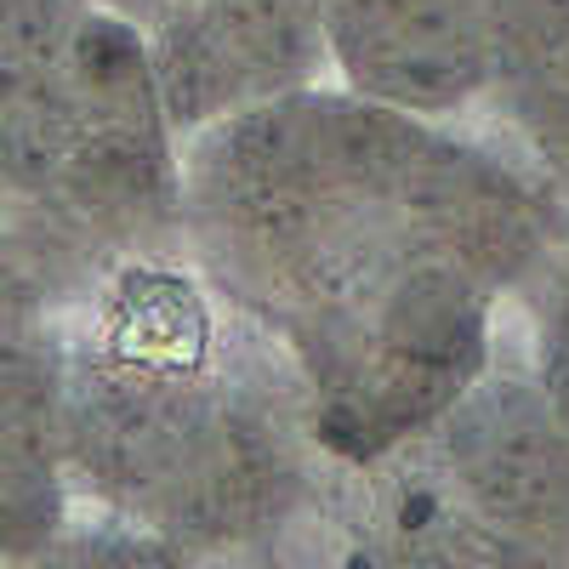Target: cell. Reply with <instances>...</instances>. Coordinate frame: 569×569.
I'll return each mask as SVG.
<instances>
[{"label": "cell", "mask_w": 569, "mask_h": 569, "mask_svg": "<svg viewBox=\"0 0 569 569\" xmlns=\"http://www.w3.org/2000/svg\"><path fill=\"white\" fill-rule=\"evenodd\" d=\"M569 246V206L479 120L337 80L182 149V257L291 348L325 467L433 427L496 365L501 308Z\"/></svg>", "instance_id": "obj_1"}, {"label": "cell", "mask_w": 569, "mask_h": 569, "mask_svg": "<svg viewBox=\"0 0 569 569\" xmlns=\"http://www.w3.org/2000/svg\"><path fill=\"white\" fill-rule=\"evenodd\" d=\"M58 421L74 507L194 563H279L319 512L291 348L182 251L114 262L63 302Z\"/></svg>", "instance_id": "obj_2"}, {"label": "cell", "mask_w": 569, "mask_h": 569, "mask_svg": "<svg viewBox=\"0 0 569 569\" xmlns=\"http://www.w3.org/2000/svg\"><path fill=\"white\" fill-rule=\"evenodd\" d=\"M342 569H569V427L525 365H490L433 427L325 467Z\"/></svg>", "instance_id": "obj_3"}, {"label": "cell", "mask_w": 569, "mask_h": 569, "mask_svg": "<svg viewBox=\"0 0 569 569\" xmlns=\"http://www.w3.org/2000/svg\"><path fill=\"white\" fill-rule=\"evenodd\" d=\"M154 63L182 137L330 80L319 0H98Z\"/></svg>", "instance_id": "obj_4"}, {"label": "cell", "mask_w": 569, "mask_h": 569, "mask_svg": "<svg viewBox=\"0 0 569 569\" xmlns=\"http://www.w3.org/2000/svg\"><path fill=\"white\" fill-rule=\"evenodd\" d=\"M98 0H0V228L58 273V211L91 103Z\"/></svg>", "instance_id": "obj_5"}, {"label": "cell", "mask_w": 569, "mask_h": 569, "mask_svg": "<svg viewBox=\"0 0 569 569\" xmlns=\"http://www.w3.org/2000/svg\"><path fill=\"white\" fill-rule=\"evenodd\" d=\"M330 80L421 120H479L490 86L485 0H319Z\"/></svg>", "instance_id": "obj_6"}, {"label": "cell", "mask_w": 569, "mask_h": 569, "mask_svg": "<svg viewBox=\"0 0 569 569\" xmlns=\"http://www.w3.org/2000/svg\"><path fill=\"white\" fill-rule=\"evenodd\" d=\"M485 120L569 206V0H485Z\"/></svg>", "instance_id": "obj_7"}, {"label": "cell", "mask_w": 569, "mask_h": 569, "mask_svg": "<svg viewBox=\"0 0 569 569\" xmlns=\"http://www.w3.org/2000/svg\"><path fill=\"white\" fill-rule=\"evenodd\" d=\"M29 569H194V558H182L177 547L142 530H126L114 518L74 512L69 530L40 558H29Z\"/></svg>", "instance_id": "obj_8"}, {"label": "cell", "mask_w": 569, "mask_h": 569, "mask_svg": "<svg viewBox=\"0 0 569 569\" xmlns=\"http://www.w3.org/2000/svg\"><path fill=\"white\" fill-rule=\"evenodd\" d=\"M530 353H525V370L536 376V388L552 399V410L563 416L569 427V246L530 279Z\"/></svg>", "instance_id": "obj_9"}, {"label": "cell", "mask_w": 569, "mask_h": 569, "mask_svg": "<svg viewBox=\"0 0 569 569\" xmlns=\"http://www.w3.org/2000/svg\"><path fill=\"white\" fill-rule=\"evenodd\" d=\"M0 569H29V563H18V558H0Z\"/></svg>", "instance_id": "obj_10"}]
</instances>
